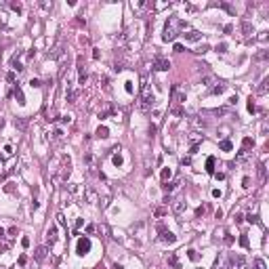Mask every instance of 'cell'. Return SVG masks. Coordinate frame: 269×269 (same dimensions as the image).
Returning a JSON list of instances; mask_svg holds the SVG:
<instances>
[{"label": "cell", "instance_id": "1", "mask_svg": "<svg viewBox=\"0 0 269 269\" xmlns=\"http://www.w3.org/2000/svg\"><path fill=\"white\" fill-rule=\"evenodd\" d=\"M187 23L181 21L179 17H168L166 26H164V32H162V40L164 42H173L177 36H179V30H185Z\"/></svg>", "mask_w": 269, "mask_h": 269}, {"label": "cell", "instance_id": "2", "mask_svg": "<svg viewBox=\"0 0 269 269\" xmlns=\"http://www.w3.org/2000/svg\"><path fill=\"white\" fill-rule=\"evenodd\" d=\"M154 101H156V97H154V93H152L149 84L145 82V78H143V90H141V97H139V109H141L143 114L152 112V107H154Z\"/></svg>", "mask_w": 269, "mask_h": 269}, {"label": "cell", "instance_id": "3", "mask_svg": "<svg viewBox=\"0 0 269 269\" xmlns=\"http://www.w3.org/2000/svg\"><path fill=\"white\" fill-rule=\"evenodd\" d=\"M223 269H248V261L244 254H229L227 261H225V267Z\"/></svg>", "mask_w": 269, "mask_h": 269}, {"label": "cell", "instance_id": "4", "mask_svg": "<svg viewBox=\"0 0 269 269\" xmlns=\"http://www.w3.org/2000/svg\"><path fill=\"white\" fill-rule=\"evenodd\" d=\"M158 233H160V240H162L164 244H175V242H177V235H175L173 231H168L162 223H158Z\"/></svg>", "mask_w": 269, "mask_h": 269}, {"label": "cell", "instance_id": "5", "mask_svg": "<svg viewBox=\"0 0 269 269\" xmlns=\"http://www.w3.org/2000/svg\"><path fill=\"white\" fill-rule=\"evenodd\" d=\"M88 250H90V238L88 235H82L78 240V244H76V252L80 257H84V254H88Z\"/></svg>", "mask_w": 269, "mask_h": 269}, {"label": "cell", "instance_id": "6", "mask_svg": "<svg viewBox=\"0 0 269 269\" xmlns=\"http://www.w3.org/2000/svg\"><path fill=\"white\" fill-rule=\"evenodd\" d=\"M152 69H154V71H168V69H170V61H168L166 57H156Z\"/></svg>", "mask_w": 269, "mask_h": 269}, {"label": "cell", "instance_id": "7", "mask_svg": "<svg viewBox=\"0 0 269 269\" xmlns=\"http://www.w3.org/2000/svg\"><path fill=\"white\" fill-rule=\"evenodd\" d=\"M76 67H78V82L84 84L86 78H88V74H86V69H84V59H82V57L76 59Z\"/></svg>", "mask_w": 269, "mask_h": 269}, {"label": "cell", "instance_id": "8", "mask_svg": "<svg viewBox=\"0 0 269 269\" xmlns=\"http://www.w3.org/2000/svg\"><path fill=\"white\" fill-rule=\"evenodd\" d=\"M63 46H65V44H63V40H57V44L53 46V51H48V55H46V57H48V59H59V57L63 55Z\"/></svg>", "mask_w": 269, "mask_h": 269}, {"label": "cell", "instance_id": "9", "mask_svg": "<svg viewBox=\"0 0 269 269\" xmlns=\"http://www.w3.org/2000/svg\"><path fill=\"white\" fill-rule=\"evenodd\" d=\"M179 185H181V177H177L175 181H166V183H162V189H164V193H168V195H170V193H173Z\"/></svg>", "mask_w": 269, "mask_h": 269}, {"label": "cell", "instance_id": "10", "mask_svg": "<svg viewBox=\"0 0 269 269\" xmlns=\"http://www.w3.org/2000/svg\"><path fill=\"white\" fill-rule=\"evenodd\" d=\"M13 95H15V99H17V103H19V105H26V95H23V90H21L19 82H15V84H13Z\"/></svg>", "mask_w": 269, "mask_h": 269}, {"label": "cell", "instance_id": "11", "mask_svg": "<svg viewBox=\"0 0 269 269\" xmlns=\"http://www.w3.org/2000/svg\"><path fill=\"white\" fill-rule=\"evenodd\" d=\"M185 36V40L187 42H198V40H202V34L198 32V30H189L187 34H183Z\"/></svg>", "mask_w": 269, "mask_h": 269}, {"label": "cell", "instance_id": "12", "mask_svg": "<svg viewBox=\"0 0 269 269\" xmlns=\"http://www.w3.org/2000/svg\"><path fill=\"white\" fill-rule=\"evenodd\" d=\"M214 166H217V158H214V156H208V158H206V168H204V170H206L208 175H214Z\"/></svg>", "mask_w": 269, "mask_h": 269}, {"label": "cell", "instance_id": "13", "mask_svg": "<svg viewBox=\"0 0 269 269\" xmlns=\"http://www.w3.org/2000/svg\"><path fill=\"white\" fill-rule=\"evenodd\" d=\"M187 208V204H185V200H177L175 204H173V212L175 214H183V210Z\"/></svg>", "mask_w": 269, "mask_h": 269}, {"label": "cell", "instance_id": "14", "mask_svg": "<svg viewBox=\"0 0 269 269\" xmlns=\"http://www.w3.org/2000/svg\"><path fill=\"white\" fill-rule=\"evenodd\" d=\"M46 242L51 244V246H53V244L57 242V227H51V229L46 231Z\"/></svg>", "mask_w": 269, "mask_h": 269}, {"label": "cell", "instance_id": "15", "mask_svg": "<svg viewBox=\"0 0 269 269\" xmlns=\"http://www.w3.org/2000/svg\"><path fill=\"white\" fill-rule=\"evenodd\" d=\"M34 259L36 261H44L46 259V246H38L36 252H34Z\"/></svg>", "mask_w": 269, "mask_h": 269}, {"label": "cell", "instance_id": "16", "mask_svg": "<svg viewBox=\"0 0 269 269\" xmlns=\"http://www.w3.org/2000/svg\"><path fill=\"white\" fill-rule=\"evenodd\" d=\"M19 57H21V55H15V57H13V61H11V65H13V71H23V69H26V67L21 65Z\"/></svg>", "mask_w": 269, "mask_h": 269}, {"label": "cell", "instance_id": "17", "mask_svg": "<svg viewBox=\"0 0 269 269\" xmlns=\"http://www.w3.org/2000/svg\"><path fill=\"white\" fill-rule=\"evenodd\" d=\"M219 149H223V152H231L233 149V143L229 139H223L221 143H219Z\"/></svg>", "mask_w": 269, "mask_h": 269}, {"label": "cell", "instance_id": "18", "mask_svg": "<svg viewBox=\"0 0 269 269\" xmlns=\"http://www.w3.org/2000/svg\"><path fill=\"white\" fill-rule=\"evenodd\" d=\"M267 90H269V78H265L261 82V86L257 88V95H267Z\"/></svg>", "mask_w": 269, "mask_h": 269}, {"label": "cell", "instance_id": "19", "mask_svg": "<svg viewBox=\"0 0 269 269\" xmlns=\"http://www.w3.org/2000/svg\"><path fill=\"white\" fill-rule=\"evenodd\" d=\"M252 145H254V141H252L250 137H244V141H242V149H244V152L250 154V147H252Z\"/></svg>", "mask_w": 269, "mask_h": 269}, {"label": "cell", "instance_id": "20", "mask_svg": "<svg viewBox=\"0 0 269 269\" xmlns=\"http://www.w3.org/2000/svg\"><path fill=\"white\" fill-rule=\"evenodd\" d=\"M202 84H206V86H212V84H217V76H214V74H208V76H204V78H202Z\"/></svg>", "mask_w": 269, "mask_h": 269}, {"label": "cell", "instance_id": "21", "mask_svg": "<svg viewBox=\"0 0 269 269\" xmlns=\"http://www.w3.org/2000/svg\"><path fill=\"white\" fill-rule=\"evenodd\" d=\"M168 263H170V267H173V269H181V263H179V259H177V254H175V252L168 257Z\"/></svg>", "mask_w": 269, "mask_h": 269}, {"label": "cell", "instance_id": "22", "mask_svg": "<svg viewBox=\"0 0 269 269\" xmlns=\"http://www.w3.org/2000/svg\"><path fill=\"white\" fill-rule=\"evenodd\" d=\"M95 135L99 137V139H107V137H109V130H107V126H99Z\"/></svg>", "mask_w": 269, "mask_h": 269}, {"label": "cell", "instance_id": "23", "mask_svg": "<svg viewBox=\"0 0 269 269\" xmlns=\"http://www.w3.org/2000/svg\"><path fill=\"white\" fill-rule=\"evenodd\" d=\"M225 88H227L225 84H221V82H217V84L212 86V90H210V93H212V95H221V93H225Z\"/></svg>", "mask_w": 269, "mask_h": 269}, {"label": "cell", "instance_id": "24", "mask_svg": "<svg viewBox=\"0 0 269 269\" xmlns=\"http://www.w3.org/2000/svg\"><path fill=\"white\" fill-rule=\"evenodd\" d=\"M15 126H17L19 130H26V126H28V118H17V120H15Z\"/></svg>", "mask_w": 269, "mask_h": 269}, {"label": "cell", "instance_id": "25", "mask_svg": "<svg viewBox=\"0 0 269 269\" xmlns=\"http://www.w3.org/2000/svg\"><path fill=\"white\" fill-rule=\"evenodd\" d=\"M238 242H240V246H242V248H250V240H248V235H246V233H242Z\"/></svg>", "mask_w": 269, "mask_h": 269}, {"label": "cell", "instance_id": "26", "mask_svg": "<svg viewBox=\"0 0 269 269\" xmlns=\"http://www.w3.org/2000/svg\"><path fill=\"white\" fill-rule=\"evenodd\" d=\"M265 177H267V166H265V162H261L259 164V179L265 181Z\"/></svg>", "mask_w": 269, "mask_h": 269}, {"label": "cell", "instance_id": "27", "mask_svg": "<svg viewBox=\"0 0 269 269\" xmlns=\"http://www.w3.org/2000/svg\"><path fill=\"white\" fill-rule=\"evenodd\" d=\"M242 32L246 34V36L252 34V26H250V21H242Z\"/></svg>", "mask_w": 269, "mask_h": 269}, {"label": "cell", "instance_id": "28", "mask_svg": "<svg viewBox=\"0 0 269 269\" xmlns=\"http://www.w3.org/2000/svg\"><path fill=\"white\" fill-rule=\"evenodd\" d=\"M170 177H173V170H170V168H164V170H162V183H166Z\"/></svg>", "mask_w": 269, "mask_h": 269}, {"label": "cell", "instance_id": "29", "mask_svg": "<svg viewBox=\"0 0 269 269\" xmlns=\"http://www.w3.org/2000/svg\"><path fill=\"white\" fill-rule=\"evenodd\" d=\"M187 257H189V261H193V263H195V261H198V259H200V254H198V252H195L193 248H189V250H187Z\"/></svg>", "mask_w": 269, "mask_h": 269}, {"label": "cell", "instance_id": "30", "mask_svg": "<svg viewBox=\"0 0 269 269\" xmlns=\"http://www.w3.org/2000/svg\"><path fill=\"white\" fill-rule=\"evenodd\" d=\"M248 112H250V114L257 112V103H254V99H252V95L248 97Z\"/></svg>", "mask_w": 269, "mask_h": 269}, {"label": "cell", "instance_id": "31", "mask_svg": "<svg viewBox=\"0 0 269 269\" xmlns=\"http://www.w3.org/2000/svg\"><path fill=\"white\" fill-rule=\"evenodd\" d=\"M112 162H114V166H122V162H124V160H122L120 154H114V156H112Z\"/></svg>", "mask_w": 269, "mask_h": 269}, {"label": "cell", "instance_id": "32", "mask_svg": "<svg viewBox=\"0 0 269 269\" xmlns=\"http://www.w3.org/2000/svg\"><path fill=\"white\" fill-rule=\"evenodd\" d=\"M9 7L15 11V13H21L23 11V7H21V2H9Z\"/></svg>", "mask_w": 269, "mask_h": 269}, {"label": "cell", "instance_id": "33", "mask_svg": "<svg viewBox=\"0 0 269 269\" xmlns=\"http://www.w3.org/2000/svg\"><path fill=\"white\" fill-rule=\"evenodd\" d=\"M30 86H32V88H40V86H42V80H40V78H32V80H30Z\"/></svg>", "mask_w": 269, "mask_h": 269}, {"label": "cell", "instance_id": "34", "mask_svg": "<svg viewBox=\"0 0 269 269\" xmlns=\"http://www.w3.org/2000/svg\"><path fill=\"white\" fill-rule=\"evenodd\" d=\"M254 269H267L265 261H263V259H254Z\"/></svg>", "mask_w": 269, "mask_h": 269}, {"label": "cell", "instance_id": "35", "mask_svg": "<svg viewBox=\"0 0 269 269\" xmlns=\"http://www.w3.org/2000/svg\"><path fill=\"white\" fill-rule=\"evenodd\" d=\"M219 7H221V9H225V11H227V13H231V15L235 13V11H233V7H231V4H227V2H219Z\"/></svg>", "mask_w": 269, "mask_h": 269}, {"label": "cell", "instance_id": "36", "mask_svg": "<svg viewBox=\"0 0 269 269\" xmlns=\"http://www.w3.org/2000/svg\"><path fill=\"white\" fill-rule=\"evenodd\" d=\"M214 51H217V53H225V51H227V44H225V42L217 44V46H214Z\"/></svg>", "mask_w": 269, "mask_h": 269}, {"label": "cell", "instance_id": "37", "mask_svg": "<svg viewBox=\"0 0 269 269\" xmlns=\"http://www.w3.org/2000/svg\"><path fill=\"white\" fill-rule=\"evenodd\" d=\"M61 137H63V130H61V128H57V130L53 133V139H55V141H59Z\"/></svg>", "mask_w": 269, "mask_h": 269}, {"label": "cell", "instance_id": "38", "mask_svg": "<svg viewBox=\"0 0 269 269\" xmlns=\"http://www.w3.org/2000/svg\"><path fill=\"white\" fill-rule=\"evenodd\" d=\"M233 221H235V223H242V221H244V214H242V212H235V214H233Z\"/></svg>", "mask_w": 269, "mask_h": 269}, {"label": "cell", "instance_id": "39", "mask_svg": "<svg viewBox=\"0 0 269 269\" xmlns=\"http://www.w3.org/2000/svg\"><path fill=\"white\" fill-rule=\"evenodd\" d=\"M267 57H269V53H267V51H261V53L257 55V59H259V61H263V59H267Z\"/></svg>", "mask_w": 269, "mask_h": 269}, {"label": "cell", "instance_id": "40", "mask_svg": "<svg viewBox=\"0 0 269 269\" xmlns=\"http://www.w3.org/2000/svg\"><path fill=\"white\" fill-rule=\"evenodd\" d=\"M124 84H126V86H124V88H126V93H128V95H133V82H130V80H126Z\"/></svg>", "mask_w": 269, "mask_h": 269}, {"label": "cell", "instance_id": "41", "mask_svg": "<svg viewBox=\"0 0 269 269\" xmlns=\"http://www.w3.org/2000/svg\"><path fill=\"white\" fill-rule=\"evenodd\" d=\"M248 221H250V223H261V221H259V217H257V214H252V212L248 214Z\"/></svg>", "mask_w": 269, "mask_h": 269}, {"label": "cell", "instance_id": "42", "mask_svg": "<svg viewBox=\"0 0 269 269\" xmlns=\"http://www.w3.org/2000/svg\"><path fill=\"white\" fill-rule=\"evenodd\" d=\"M71 122V116H61V124H69Z\"/></svg>", "mask_w": 269, "mask_h": 269}, {"label": "cell", "instance_id": "43", "mask_svg": "<svg viewBox=\"0 0 269 269\" xmlns=\"http://www.w3.org/2000/svg\"><path fill=\"white\" fill-rule=\"evenodd\" d=\"M4 154H9V156L13 154V145H11V143H7V145H4Z\"/></svg>", "mask_w": 269, "mask_h": 269}, {"label": "cell", "instance_id": "44", "mask_svg": "<svg viewBox=\"0 0 269 269\" xmlns=\"http://www.w3.org/2000/svg\"><path fill=\"white\" fill-rule=\"evenodd\" d=\"M7 80L15 84V71H9V74H7Z\"/></svg>", "mask_w": 269, "mask_h": 269}, {"label": "cell", "instance_id": "45", "mask_svg": "<svg viewBox=\"0 0 269 269\" xmlns=\"http://www.w3.org/2000/svg\"><path fill=\"white\" fill-rule=\"evenodd\" d=\"M204 212H206V206H200L198 210H195V217H202Z\"/></svg>", "mask_w": 269, "mask_h": 269}, {"label": "cell", "instance_id": "46", "mask_svg": "<svg viewBox=\"0 0 269 269\" xmlns=\"http://www.w3.org/2000/svg\"><path fill=\"white\" fill-rule=\"evenodd\" d=\"M242 187H250V179H248V177L242 179Z\"/></svg>", "mask_w": 269, "mask_h": 269}, {"label": "cell", "instance_id": "47", "mask_svg": "<svg viewBox=\"0 0 269 269\" xmlns=\"http://www.w3.org/2000/svg\"><path fill=\"white\" fill-rule=\"evenodd\" d=\"M26 263H28V257H26V254H21V257H19V265L23 267V265H26Z\"/></svg>", "mask_w": 269, "mask_h": 269}, {"label": "cell", "instance_id": "48", "mask_svg": "<svg viewBox=\"0 0 269 269\" xmlns=\"http://www.w3.org/2000/svg\"><path fill=\"white\" fill-rule=\"evenodd\" d=\"M21 246L28 248V246H30V238H23V240H21Z\"/></svg>", "mask_w": 269, "mask_h": 269}, {"label": "cell", "instance_id": "49", "mask_svg": "<svg viewBox=\"0 0 269 269\" xmlns=\"http://www.w3.org/2000/svg\"><path fill=\"white\" fill-rule=\"evenodd\" d=\"M93 233H95V225H88L86 227V235H93Z\"/></svg>", "mask_w": 269, "mask_h": 269}, {"label": "cell", "instance_id": "50", "mask_svg": "<svg viewBox=\"0 0 269 269\" xmlns=\"http://www.w3.org/2000/svg\"><path fill=\"white\" fill-rule=\"evenodd\" d=\"M57 223H59V225H65V219H63V214H57Z\"/></svg>", "mask_w": 269, "mask_h": 269}, {"label": "cell", "instance_id": "51", "mask_svg": "<svg viewBox=\"0 0 269 269\" xmlns=\"http://www.w3.org/2000/svg\"><path fill=\"white\" fill-rule=\"evenodd\" d=\"M84 162L90 164V162H93V156H90V154H84Z\"/></svg>", "mask_w": 269, "mask_h": 269}, {"label": "cell", "instance_id": "52", "mask_svg": "<svg viewBox=\"0 0 269 269\" xmlns=\"http://www.w3.org/2000/svg\"><path fill=\"white\" fill-rule=\"evenodd\" d=\"M164 214H166L164 208H158V210H156V217H164Z\"/></svg>", "mask_w": 269, "mask_h": 269}, {"label": "cell", "instance_id": "53", "mask_svg": "<svg viewBox=\"0 0 269 269\" xmlns=\"http://www.w3.org/2000/svg\"><path fill=\"white\" fill-rule=\"evenodd\" d=\"M225 244H233V235L227 233V235H225Z\"/></svg>", "mask_w": 269, "mask_h": 269}, {"label": "cell", "instance_id": "54", "mask_svg": "<svg viewBox=\"0 0 269 269\" xmlns=\"http://www.w3.org/2000/svg\"><path fill=\"white\" fill-rule=\"evenodd\" d=\"M99 57H101V53L97 51V48H93V59H99Z\"/></svg>", "mask_w": 269, "mask_h": 269}, {"label": "cell", "instance_id": "55", "mask_svg": "<svg viewBox=\"0 0 269 269\" xmlns=\"http://www.w3.org/2000/svg\"><path fill=\"white\" fill-rule=\"evenodd\" d=\"M175 53H183V44H175Z\"/></svg>", "mask_w": 269, "mask_h": 269}, {"label": "cell", "instance_id": "56", "mask_svg": "<svg viewBox=\"0 0 269 269\" xmlns=\"http://www.w3.org/2000/svg\"><path fill=\"white\" fill-rule=\"evenodd\" d=\"M227 103H229V105H235V103H238V95H235V97H231V99H229Z\"/></svg>", "mask_w": 269, "mask_h": 269}, {"label": "cell", "instance_id": "57", "mask_svg": "<svg viewBox=\"0 0 269 269\" xmlns=\"http://www.w3.org/2000/svg\"><path fill=\"white\" fill-rule=\"evenodd\" d=\"M82 223H84L82 219H78V221H76V225H74V229H80V227H82Z\"/></svg>", "mask_w": 269, "mask_h": 269}, {"label": "cell", "instance_id": "58", "mask_svg": "<svg viewBox=\"0 0 269 269\" xmlns=\"http://www.w3.org/2000/svg\"><path fill=\"white\" fill-rule=\"evenodd\" d=\"M212 198H221V191H219V189H212Z\"/></svg>", "mask_w": 269, "mask_h": 269}, {"label": "cell", "instance_id": "59", "mask_svg": "<svg viewBox=\"0 0 269 269\" xmlns=\"http://www.w3.org/2000/svg\"><path fill=\"white\" fill-rule=\"evenodd\" d=\"M214 177H217L219 181H221V179H225V173H214Z\"/></svg>", "mask_w": 269, "mask_h": 269}, {"label": "cell", "instance_id": "60", "mask_svg": "<svg viewBox=\"0 0 269 269\" xmlns=\"http://www.w3.org/2000/svg\"><path fill=\"white\" fill-rule=\"evenodd\" d=\"M181 162H183V166H189V164H191V160H189V158H183Z\"/></svg>", "mask_w": 269, "mask_h": 269}, {"label": "cell", "instance_id": "61", "mask_svg": "<svg viewBox=\"0 0 269 269\" xmlns=\"http://www.w3.org/2000/svg\"><path fill=\"white\" fill-rule=\"evenodd\" d=\"M2 126H4V118H2V116H0V128H2Z\"/></svg>", "mask_w": 269, "mask_h": 269}, {"label": "cell", "instance_id": "62", "mask_svg": "<svg viewBox=\"0 0 269 269\" xmlns=\"http://www.w3.org/2000/svg\"><path fill=\"white\" fill-rule=\"evenodd\" d=\"M0 238H4V229L2 227H0Z\"/></svg>", "mask_w": 269, "mask_h": 269}, {"label": "cell", "instance_id": "63", "mask_svg": "<svg viewBox=\"0 0 269 269\" xmlns=\"http://www.w3.org/2000/svg\"><path fill=\"white\" fill-rule=\"evenodd\" d=\"M2 162H4V160H2V156H0V166H2Z\"/></svg>", "mask_w": 269, "mask_h": 269}, {"label": "cell", "instance_id": "64", "mask_svg": "<svg viewBox=\"0 0 269 269\" xmlns=\"http://www.w3.org/2000/svg\"><path fill=\"white\" fill-rule=\"evenodd\" d=\"M0 55H2V48H0Z\"/></svg>", "mask_w": 269, "mask_h": 269}]
</instances>
